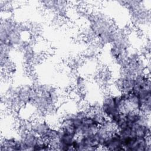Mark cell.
<instances>
[{
	"mask_svg": "<svg viewBox=\"0 0 151 151\" xmlns=\"http://www.w3.org/2000/svg\"><path fill=\"white\" fill-rule=\"evenodd\" d=\"M60 95L52 86L38 84L34 86V93L29 104L39 116H45L54 113L57 107Z\"/></svg>",
	"mask_w": 151,
	"mask_h": 151,
	"instance_id": "6da1fadb",
	"label": "cell"
},
{
	"mask_svg": "<svg viewBox=\"0 0 151 151\" xmlns=\"http://www.w3.org/2000/svg\"><path fill=\"white\" fill-rule=\"evenodd\" d=\"M90 27L95 40L100 45L111 44L117 28L112 21L103 14H98L91 19Z\"/></svg>",
	"mask_w": 151,
	"mask_h": 151,
	"instance_id": "7a4b0ae2",
	"label": "cell"
},
{
	"mask_svg": "<svg viewBox=\"0 0 151 151\" xmlns=\"http://www.w3.org/2000/svg\"><path fill=\"white\" fill-rule=\"evenodd\" d=\"M1 151L21 150V143L19 136L5 137L1 139Z\"/></svg>",
	"mask_w": 151,
	"mask_h": 151,
	"instance_id": "52a82bcc",
	"label": "cell"
},
{
	"mask_svg": "<svg viewBox=\"0 0 151 151\" xmlns=\"http://www.w3.org/2000/svg\"><path fill=\"white\" fill-rule=\"evenodd\" d=\"M100 104L106 118L110 121H113L121 113L122 99L119 93L104 94Z\"/></svg>",
	"mask_w": 151,
	"mask_h": 151,
	"instance_id": "277c9868",
	"label": "cell"
},
{
	"mask_svg": "<svg viewBox=\"0 0 151 151\" xmlns=\"http://www.w3.org/2000/svg\"><path fill=\"white\" fill-rule=\"evenodd\" d=\"M101 150L111 151L124 150L122 140L117 132L110 138V139L103 146Z\"/></svg>",
	"mask_w": 151,
	"mask_h": 151,
	"instance_id": "ba28073f",
	"label": "cell"
},
{
	"mask_svg": "<svg viewBox=\"0 0 151 151\" xmlns=\"http://www.w3.org/2000/svg\"><path fill=\"white\" fill-rule=\"evenodd\" d=\"M24 41L20 26L12 19H2L1 24L0 42L12 48L18 47Z\"/></svg>",
	"mask_w": 151,
	"mask_h": 151,
	"instance_id": "3957f363",
	"label": "cell"
},
{
	"mask_svg": "<svg viewBox=\"0 0 151 151\" xmlns=\"http://www.w3.org/2000/svg\"><path fill=\"white\" fill-rule=\"evenodd\" d=\"M21 143V150H37L42 141L41 138L29 129L21 132L18 136Z\"/></svg>",
	"mask_w": 151,
	"mask_h": 151,
	"instance_id": "5b68a950",
	"label": "cell"
},
{
	"mask_svg": "<svg viewBox=\"0 0 151 151\" xmlns=\"http://www.w3.org/2000/svg\"><path fill=\"white\" fill-rule=\"evenodd\" d=\"M29 129L37 134L42 140L52 126L45 120L42 119L34 120L28 124Z\"/></svg>",
	"mask_w": 151,
	"mask_h": 151,
	"instance_id": "8992f818",
	"label": "cell"
}]
</instances>
